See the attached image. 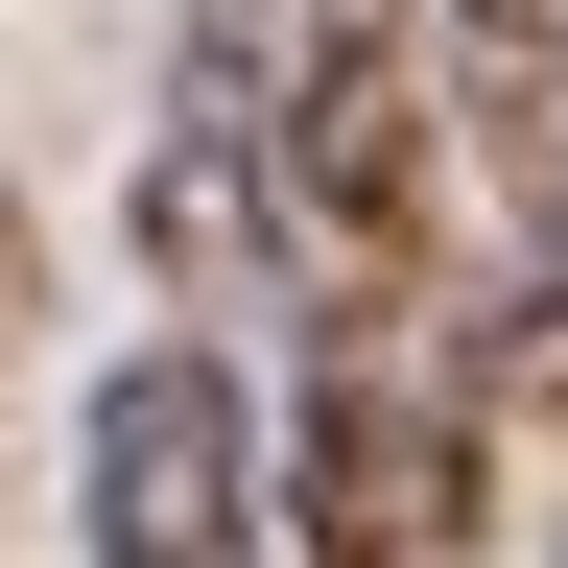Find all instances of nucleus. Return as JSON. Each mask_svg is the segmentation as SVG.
<instances>
[{
    "label": "nucleus",
    "mask_w": 568,
    "mask_h": 568,
    "mask_svg": "<svg viewBox=\"0 0 568 568\" xmlns=\"http://www.w3.org/2000/svg\"><path fill=\"white\" fill-rule=\"evenodd\" d=\"M426 213H450V71H426V0H284V237H332L355 284H403Z\"/></svg>",
    "instance_id": "obj_1"
},
{
    "label": "nucleus",
    "mask_w": 568,
    "mask_h": 568,
    "mask_svg": "<svg viewBox=\"0 0 568 568\" xmlns=\"http://www.w3.org/2000/svg\"><path fill=\"white\" fill-rule=\"evenodd\" d=\"M71 521H95V568H284V521H261V403H237L213 332H166V355L95 379V426H71Z\"/></svg>",
    "instance_id": "obj_2"
},
{
    "label": "nucleus",
    "mask_w": 568,
    "mask_h": 568,
    "mask_svg": "<svg viewBox=\"0 0 568 568\" xmlns=\"http://www.w3.org/2000/svg\"><path fill=\"white\" fill-rule=\"evenodd\" d=\"M142 261H166L190 308H237L284 261V0H190L166 142H142Z\"/></svg>",
    "instance_id": "obj_3"
},
{
    "label": "nucleus",
    "mask_w": 568,
    "mask_h": 568,
    "mask_svg": "<svg viewBox=\"0 0 568 568\" xmlns=\"http://www.w3.org/2000/svg\"><path fill=\"white\" fill-rule=\"evenodd\" d=\"M284 521H308L332 568H426L474 521V379H426V355L355 308L332 379H308V450H284Z\"/></svg>",
    "instance_id": "obj_4"
},
{
    "label": "nucleus",
    "mask_w": 568,
    "mask_h": 568,
    "mask_svg": "<svg viewBox=\"0 0 568 568\" xmlns=\"http://www.w3.org/2000/svg\"><path fill=\"white\" fill-rule=\"evenodd\" d=\"M497 403H545V426H568V261H545L521 308L474 332V426H497Z\"/></svg>",
    "instance_id": "obj_5"
}]
</instances>
